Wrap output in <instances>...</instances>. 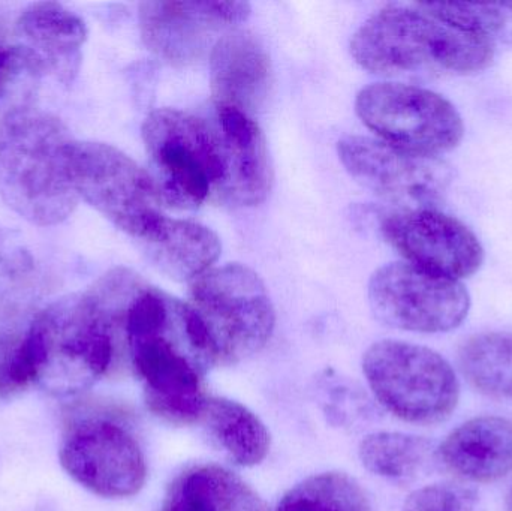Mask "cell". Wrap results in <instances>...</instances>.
<instances>
[{
    "instance_id": "11",
    "label": "cell",
    "mask_w": 512,
    "mask_h": 511,
    "mask_svg": "<svg viewBox=\"0 0 512 511\" xmlns=\"http://www.w3.org/2000/svg\"><path fill=\"white\" fill-rule=\"evenodd\" d=\"M369 302L381 323L415 333H447L468 317L471 296L462 282L391 263L370 279Z\"/></svg>"
},
{
    "instance_id": "29",
    "label": "cell",
    "mask_w": 512,
    "mask_h": 511,
    "mask_svg": "<svg viewBox=\"0 0 512 511\" xmlns=\"http://www.w3.org/2000/svg\"><path fill=\"white\" fill-rule=\"evenodd\" d=\"M32 258L11 231L0 228V282H17L32 270Z\"/></svg>"
},
{
    "instance_id": "7",
    "label": "cell",
    "mask_w": 512,
    "mask_h": 511,
    "mask_svg": "<svg viewBox=\"0 0 512 511\" xmlns=\"http://www.w3.org/2000/svg\"><path fill=\"white\" fill-rule=\"evenodd\" d=\"M218 362L236 363L261 351L273 335V305L254 270L242 264L210 269L191 282V303Z\"/></svg>"
},
{
    "instance_id": "3",
    "label": "cell",
    "mask_w": 512,
    "mask_h": 511,
    "mask_svg": "<svg viewBox=\"0 0 512 511\" xmlns=\"http://www.w3.org/2000/svg\"><path fill=\"white\" fill-rule=\"evenodd\" d=\"M62 120L33 105L0 119V198L32 224L51 227L68 219L78 198L69 176L72 143Z\"/></svg>"
},
{
    "instance_id": "18",
    "label": "cell",
    "mask_w": 512,
    "mask_h": 511,
    "mask_svg": "<svg viewBox=\"0 0 512 511\" xmlns=\"http://www.w3.org/2000/svg\"><path fill=\"white\" fill-rule=\"evenodd\" d=\"M17 30L63 83L78 74L81 47L87 39L83 18L60 3L39 2L27 6L17 20Z\"/></svg>"
},
{
    "instance_id": "2",
    "label": "cell",
    "mask_w": 512,
    "mask_h": 511,
    "mask_svg": "<svg viewBox=\"0 0 512 511\" xmlns=\"http://www.w3.org/2000/svg\"><path fill=\"white\" fill-rule=\"evenodd\" d=\"M125 351L153 414L177 425L200 422L209 401L203 380L218 357L189 303L144 285L126 314Z\"/></svg>"
},
{
    "instance_id": "4",
    "label": "cell",
    "mask_w": 512,
    "mask_h": 511,
    "mask_svg": "<svg viewBox=\"0 0 512 511\" xmlns=\"http://www.w3.org/2000/svg\"><path fill=\"white\" fill-rule=\"evenodd\" d=\"M358 65L385 77L477 74L492 65L495 42L442 23L423 9L387 6L352 36Z\"/></svg>"
},
{
    "instance_id": "17",
    "label": "cell",
    "mask_w": 512,
    "mask_h": 511,
    "mask_svg": "<svg viewBox=\"0 0 512 511\" xmlns=\"http://www.w3.org/2000/svg\"><path fill=\"white\" fill-rule=\"evenodd\" d=\"M438 464L459 479L492 483L512 473V420L480 416L454 429L438 446Z\"/></svg>"
},
{
    "instance_id": "1",
    "label": "cell",
    "mask_w": 512,
    "mask_h": 511,
    "mask_svg": "<svg viewBox=\"0 0 512 511\" xmlns=\"http://www.w3.org/2000/svg\"><path fill=\"white\" fill-rule=\"evenodd\" d=\"M144 281L114 269L80 296L33 314L24 341L30 383L56 398L92 389L125 350V320Z\"/></svg>"
},
{
    "instance_id": "9",
    "label": "cell",
    "mask_w": 512,
    "mask_h": 511,
    "mask_svg": "<svg viewBox=\"0 0 512 511\" xmlns=\"http://www.w3.org/2000/svg\"><path fill=\"white\" fill-rule=\"evenodd\" d=\"M63 470L87 491L128 498L146 483L147 467L137 437L117 414L84 408L69 416L59 449Z\"/></svg>"
},
{
    "instance_id": "5",
    "label": "cell",
    "mask_w": 512,
    "mask_h": 511,
    "mask_svg": "<svg viewBox=\"0 0 512 511\" xmlns=\"http://www.w3.org/2000/svg\"><path fill=\"white\" fill-rule=\"evenodd\" d=\"M363 372L376 401L403 422L436 425L459 404L460 383L453 366L430 348L376 342L364 354Z\"/></svg>"
},
{
    "instance_id": "22",
    "label": "cell",
    "mask_w": 512,
    "mask_h": 511,
    "mask_svg": "<svg viewBox=\"0 0 512 511\" xmlns=\"http://www.w3.org/2000/svg\"><path fill=\"white\" fill-rule=\"evenodd\" d=\"M463 377L489 398L512 401V333L472 336L459 351Z\"/></svg>"
},
{
    "instance_id": "28",
    "label": "cell",
    "mask_w": 512,
    "mask_h": 511,
    "mask_svg": "<svg viewBox=\"0 0 512 511\" xmlns=\"http://www.w3.org/2000/svg\"><path fill=\"white\" fill-rule=\"evenodd\" d=\"M47 71L44 60L27 45L0 42V101L24 77L38 78Z\"/></svg>"
},
{
    "instance_id": "13",
    "label": "cell",
    "mask_w": 512,
    "mask_h": 511,
    "mask_svg": "<svg viewBox=\"0 0 512 511\" xmlns=\"http://www.w3.org/2000/svg\"><path fill=\"white\" fill-rule=\"evenodd\" d=\"M251 15L245 2H144L140 29L144 44L159 59L186 66L212 53L216 42Z\"/></svg>"
},
{
    "instance_id": "8",
    "label": "cell",
    "mask_w": 512,
    "mask_h": 511,
    "mask_svg": "<svg viewBox=\"0 0 512 511\" xmlns=\"http://www.w3.org/2000/svg\"><path fill=\"white\" fill-rule=\"evenodd\" d=\"M68 165L78 198L134 239H146L164 218L152 174L117 147L74 140Z\"/></svg>"
},
{
    "instance_id": "12",
    "label": "cell",
    "mask_w": 512,
    "mask_h": 511,
    "mask_svg": "<svg viewBox=\"0 0 512 511\" xmlns=\"http://www.w3.org/2000/svg\"><path fill=\"white\" fill-rule=\"evenodd\" d=\"M339 158L358 183L400 210L432 207L450 183V171L438 158L412 155L373 138H343Z\"/></svg>"
},
{
    "instance_id": "30",
    "label": "cell",
    "mask_w": 512,
    "mask_h": 511,
    "mask_svg": "<svg viewBox=\"0 0 512 511\" xmlns=\"http://www.w3.org/2000/svg\"><path fill=\"white\" fill-rule=\"evenodd\" d=\"M161 511H191L188 504L183 500L176 482L171 486L170 492H168L167 498H165L164 504H162Z\"/></svg>"
},
{
    "instance_id": "31",
    "label": "cell",
    "mask_w": 512,
    "mask_h": 511,
    "mask_svg": "<svg viewBox=\"0 0 512 511\" xmlns=\"http://www.w3.org/2000/svg\"><path fill=\"white\" fill-rule=\"evenodd\" d=\"M507 511H512V486L507 495Z\"/></svg>"
},
{
    "instance_id": "16",
    "label": "cell",
    "mask_w": 512,
    "mask_h": 511,
    "mask_svg": "<svg viewBox=\"0 0 512 511\" xmlns=\"http://www.w3.org/2000/svg\"><path fill=\"white\" fill-rule=\"evenodd\" d=\"M210 83L216 108H230L254 119L270 92V57L246 30L225 33L210 53Z\"/></svg>"
},
{
    "instance_id": "15",
    "label": "cell",
    "mask_w": 512,
    "mask_h": 511,
    "mask_svg": "<svg viewBox=\"0 0 512 511\" xmlns=\"http://www.w3.org/2000/svg\"><path fill=\"white\" fill-rule=\"evenodd\" d=\"M222 179L219 195L236 206H258L270 194L273 174L264 134L252 117L218 108Z\"/></svg>"
},
{
    "instance_id": "27",
    "label": "cell",
    "mask_w": 512,
    "mask_h": 511,
    "mask_svg": "<svg viewBox=\"0 0 512 511\" xmlns=\"http://www.w3.org/2000/svg\"><path fill=\"white\" fill-rule=\"evenodd\" d=\"M403 511H486V504L477 489L444 482L412 492L403 503Z\"/></svg>"
},
{
    "instance_id": "14",
    "label": "cell",
    "mask_w": 512,
    "mask_h": 511,
    "mask_svg": "<svg viewBox=\"0 0 512 511\" xmlns=\"http://www.w3.org/2000/svg\"><path fill=\"white\" fill-rule=\"evenodd\" d=\"M382 233L409 264L454 281L469 278L484 263L478 237L433 207L391 213L382 221Z\"/></svg>"
},
{
    "instance_id": "24",
    "label": "cell",
    "mask_w": 512,
    "mask_h": 511,
    "mask_svg": "<svg viewBox=\"0 0 512 511\" xmlns=\"http://www.w3.org/2000/svg\"><path fill=\"white\" fill-rule=\"evenodd\" d=\"M276 511H373L357 482L342 473L303 480L280 501Z\"/></svg>"
},
{
    "instance_id": "26",
    "label": "cell",
    "mask_w": 512,
    "mask_h": 511,
    "mask_svg": "<svg viewBox=\"0 0 512 511\" xmlns=\"http://www.w3.org/2000/svg\"><path fill=\"white\" fill-rule=\"evenodd\" d=\"M417 6L448 26L490 39L512 23V3L507 2H433Z\"/></svg>"
},
{
    "instance_id": "10",
    "label": "cell",
    "mask_w": 512,
    "mask_h": 511,
    "mask_svg": "<svg viewBox=\"0 0 512 511\" xmlns=\"http://www.w3.org/2000/svg\"><path fill=\"white\" fill-rule=\"evenodd\" d=\"M355 108L364 125L381 141L424 158L450 152L465 134L462 116L448 99L411 84L364 87Z\"/></svg>"
},
{
    "instance_id": "21",
    "label": "cell",
    "mask_w": 512,
    "mask_h": 511,
    "mask_svg": "<svg viewBox=\"0 0 512 511\" xmlns=\"http://www.w3.org/2000/svg\"><path fill=\"white\" fill-rule=\"evenodd\" d=\"M438 446L418 435L376 432L360 444L361 464L373 476L394 485H409L438 464Z\"/></svg>"
},
{
    "instance_id": "19",
    "label": "cell",
    "mask_w": 512,
    "mask_h": 511,
    "mask_svg": "<svg viewBox=\"0 0 512 511\" xmlns=\"http://www.w3.org/2000/svg\"><path fill=\"white\" fill-rule=\"evenodd\" d=\"M150 261L176 281H195L212 269L222 251L221 239L206 225L164 216L141 240Z\"/></svg>"
},
{
    "instance_id": "23",
    "label": "cell",
    "mask_w": 512,
    "mask_h": 511,
    "mask_svg": "<svg viewBox=\"0 0 512 511\" xmlns=\"http://www.w3.org/2000/svg\"><path fill=\"white\" fill-rule=\"evenodd\" d=\"M176 483L191 511H270L251 486L215 465L194 468Z\"/></svg>"
},
{
    "instance_id": "20",
    "label": "cell",
    "mask_w": 512,
    "mask_h": 511,
    "mask_svg": "<svg viewBox=\"0 0 512 511\" xmlns=\"http://www.w3.org/2000/svg\"><path fill=\"white\" fill-rule=\"evenodd\" d=\"M201 423L210 441L240 467H255L270 450V434L256 414L240 402L209 398Z\"/></svg>"
},
{
    "instance_id": "6",
    "label": "cell",
    "mask_w": 512,
    "mask_h": 511,
    "mask_svg": "<svg viewBox=\"0 0 512 511\" xmlns=\"http://www.w3.org/2000/svg\"><path fill=\"white\" fill-rule=\"evenodd\" d=\"M143 140L162 204L197 209L218 189L222 155L216 126L185 111L159 108L144 120Z\"/></svg>"
},
{
    "instance_id": "25",
    "label": "cell",
    "mask_w": 512,
    "mask_h": 511,
    "mask_svg": "<svg viewBox=\"0 0 512 511\" xmlns=\"http://www.w3.org/2000/svg\"><path fill=\"white\" fill-rule=\"evenodd\" d=\"M32 317L12 306L0 311V398H11L32 386L24 354Z\"/></svg>"
}]
</instances>
